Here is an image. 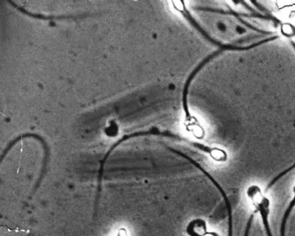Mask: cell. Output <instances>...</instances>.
Masks as SVG:
<instances>
[{"instance_id":"cell-1","label":"cell","mask_w":295,"mask_h":236,"mask_svg":"<svg viewBox=\"0 0 295 236\" xmlns=\"http://www.w3.org/2000/svg\"><path fill=\"white\" fill-rule=\"evenodd\" d=\"M185 230L189 236H204L208 232L207 221L201 218L194 219L189 221Z\"/></svg>"},{"instance_id":"cell-4","label":"cell","mask_w":295,"mask_h":236,"mask_svg":"<svg viewBox=\"0 0 295 236\" xmlns=\"http://www.w3.org/2000/svg\"><path fill=\"white\" fill-rule=\"evenodd\" d=\"M254 219V215L251 214L250 216L248 221H247L246 229L245 231L244 236H249L250 229L251 228L252 224H253Z\"/></svg>"},{"instance_id":"cell-3","label":"cell","mask_w":295,"mask_h":236,"mask_svg":"<svg viewBox=\"0 0 295 236\" xmlns=\"http://www.w3.org/2000/svg\"><path fill=\"white\" fill-rule=\"evenodd\" d=\"M295 168V162L291 166H290L287 169L281 172L277 176H275L274 179L269 183L267 187L266 188L265 192H267L271 188H272L276 183L285 175L288 174V173L292 171H293Z\"/></svg>"},{"instance_id":"cell-2","label":"cell","mask_w":295,"mask_h":236,"mask_svg":"<svg viewBox=\"0 0 295 236\" xmlns=\"http://www.w3.org/2000/svg\"><path fill=\"white\" fill-rule=\"evenodd\" d=\"M211 181L215 185L218 191H220L227 207L228 216V236H233V218L232 207L229 199L226 194V192L223 189V188L218 183L214 178L211 179Z\"/></svg>"},{"instance_id":"cell-5","label":"cell","mask_w":295,"mask_h":236,"mask_svg":"<svg viewBox=\"0 0 295 236\" xmlns=\"http://www.w3.org/2000/svg\"><path fill=\"white\" fill-rule=\"evenodd\" d=\"M204 236H220V235L215 232H208Z\"/></svg>"}]
</instances>
